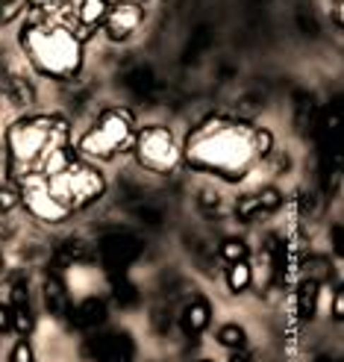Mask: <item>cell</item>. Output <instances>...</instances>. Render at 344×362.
I'll return each mask as SVG.
<instances>
[{
    "instance_id": "1",
    "label": "cell",
    "mask_w": 344,
    "mask_h": 362,
    "mask_svg": "<svg viewBox=\"0 0 344 362\" xmlns=\"http://www.w3.org/2000/svg\"><path fill=\"white\" fill-rule=\"evenodd\" d=\"M189 162L203 171H218L224 177H242L247 171V162L253 153V133H244L239 127H221L201 141H189Z\"/></svg>"
},
{
    "instance_id": "9",
    "label": "cell",
    "mask_w": 344,
    "mask_h": 362,
    "mask_svg": "<svg viewBox=\"0 0 344 362\" xmlns=\"http://www.w3.org/2000/svg\"><path fill=\"white\" fill-rule=\"evenodd\" d=\"M88 354L97 362H133V341L124 333H103L92 339Z\"/></svg>"
},
{
    "instance_id": "7",
    "label": "cell",
    "mask_w": 344,
    "mask_h": 362,
    "mask_svg": "<svg viewBox=\"0 0 344 362\" xmlns=\"http://www.w3.org/2000/svg\"><path fill=\"white\" fill-rule=\"evenodd\" d=\"M138 253H141V245L130 233H112V236H106L100 242V259L109 265L115 274H124L126 265H130Z\"/></svg>"
},
{
    "instance_id": "5",
    "label": "cell",
    "mask_w": 344,
    "mask_h": 362,
    "mask_svg": "<svg viewBox=\"0 0 344 362\" xmlns=\"http://www.w3.org/2000/svg\"><path fill=\"white\" fill-rule=\"evenodd\" d=\"M136 153L141 165L150 171H171L179 159L174 136L165 127H144L136 139Z\"/></svg>"
},
{
    "instance_id": "12",
    "label": "cell",
    "mask_w": 344,
    "mask_h": 362,
    "mask_svg": "<svg viewBox=\"0 0 344 362\" xmlns=\"http://www.w3.org/2000/svg\"><path fill=\"white\" fill-rule=\"evenodd\" d=\"M209 318H212V313H209V303H203V300H194V303H189L186 306V313H183V327L189 330V333H203L206 327H209Z\"/></svg>"
},
{
    "instance_id": "10",
    "label": "cell",
    "mask_w": 344,
    "mask_h": 362,
    "mask_svg": "<svg viewBox=\"0 0 344 362\" xmlns=\"http://www.w3.org/2000/svg\"><path fill=\"white\" fill-rule=\"evenodd\" d=\"M45 303L53 315H65L71 310V295H68V286L59 280V274H47L45 280Z\"/></svg>"
},
{
    "instance_id": "24",
    "label": "cell",
    "mask_w": 344,
    "mask_h": 362,
    "mask_svg": "<svg viewBox=\"0 0 344 362\" xmlns=\"http://www.w3.org/2000/svg\"><path fill=\"white\" fill-rule=\"evenodd\" d=\"M333 315H336V318H341V315H344V298H341V292H336V300H333Z\"/></svg>"
},
{
    "instance_id": "3",
    "label": "cell",
    "mask_w": 344,
    "mask_h": 362,
    "mask_svg": "<svg viewBox=\"0 0 344 362\" xmlns=\"http://www.w3.org/2000/svg\"><path fill=\"white\" fill-rule=\"evenodd\" d=\"M45 183H47L50 194L57 197L68 212L71 209H83V206H88L103 194V177L95 168L77 165V162H71L62 174L45 180Z\"/></svg>"
},
{
    "instance_id": "29",
    "label": "cell",
    "mask_w": 344,
    "mask_h": 362,
    "mask_svg": "<svg viewBox=\"0 0 344 362\" xmlns=\"http://www.w3.org/2000/svg\"><path fill=\"white\" fill-rule=\"evenodd\" d=\"M126 4H141V0H126Z\"/></svg>"
},
{
    "instance_id": "22",
    "label": "cell",
    "mask_w": 344,
    "mask_h": 362,
    "mask_svg": "<svg viewBox=\"0 0 344 362\" xmlns=\"http://www.w3.org/2000/svg\"><path fill=\"white\" fill-rule=\"evenodd\" d=\"M12 362H35L27 341H18V345H15V351H12Z\"/></svg>"
},
{
    "instance_id": "26",
    "label": "cell",
    "mask_w": 344,
    "mask_h": 362,
    "mask_svg": "<svg viewBox=\"0 0 344 362\" xmlns=\"http://www.w3.org/2000/svg\"><path fill=\"white\" fill-rule=\"evenodd\" d=\"M333 247H336V253L341 257V227H336V230H333Z\"/></svg>"
},
{
    "instance_id": "11",
    "label": "cell",
    "mask_w": 344,
    "mask_h": 362,
    "mask_svg": "<svg viewBox=\"0 0 344 362\" xmlns=\"http://www.w3.org/2000/svg\"><path fill=\"white\" fill-rule=\"evenodd\" d=\"M106 318V303L100 298H85L77 310H74V324L77 327H97V324Z\"/></svg>"
},
{
    "instance_id": "8",
    "label": "cell",
    "mask_w": 344,
    "mask_h": 362,
    "mask_svg": "<svg viewBox=\"0 0 344 362\" xmlns=\"http://www.w3.org/2000/svg\"><path fill=\"white\" fill-rule=\"evenodd\" d=\"M141 18H144L141 4H126V0H121V4L109 6V12H106V18H103L106 35H109L112 42H124L126 35L141 24Z\"/></svg>"
},
{
    "instance_id": "19",
    "label": "cell",
    "mask_w": 344,
    "mask_h": 362,
    "mask_svg": "<svg viewBox=\"0 0 344 362\" xmlns=\"http://www.w3.org/2000/svg\"><path fill=\"white\" fill-rule=\"evenodd\" d=\"M18 204H21V192L9 189V186L0 189V212H12Z\"/></svg>"
},
{
    "instance_id": "14",
    "label": "cell",
    "mask_w": 344,
    "mask_h": 362,
    "mask_svg": "<svg viewBox=\"0 0 344 362\" xmlns=\"http://www.w3.org/2000/svg\"><path fill=\"white\" fill-rule=\"evenodd\" d=\"M315 310H318V283L303 280L297 288V313L300 318H312Z\"/></svg>"
},
{
    "instance_id": "21",
    "label": "cell",
    "mask_w": 344,
    "mask_h": 362,
    "mask_svg": "<svg viewBox=\"0 0 344 362\" xmlns=\"http://www.w3.org/2000/svg\"><path fill=\"white\" fill-rule=\"evenodd\" d=\"M12 327H15L18 333H30V330H32V315H30V310H15V313H12Z\"/></svg>"
},
{
    "instance_id": "2",
    "label": "cell",
    "mask_w": 344,
    "mask_h": 362,
    "mask_svg": "<svg viewBox=\"0 0 344 362\" xmlns=\"http://www.w3.org/2000/svg\"><path fill=\"white\" fill-rule=\"evenodd\" d=\"M24 45L32 65L50 77H71L77 74L83 62L80 42L68 27H27Z\"/></svg>"
},
{
    "instance_id": "25",
    "label": "cell",
    "mask_w": 344,
    "mask_h": 362,
    "mask_svg": "<svg viewBox=\"0 0 344 362\" xmlns=\"http://www.w3.org/2000/svg\"><path fill=\"white\" fill-rule=\"evenodd\" d=\"M201 204L203 206H218V194H215V192H203L201 194Z\"/></svg>"
},
{
    "instance_id": "16",
    "label": "cell",
    "mask_w": 344,
    "mask_h": 362,
    "mask_svg": "<svg viewBox=\"0 0 344 362\" xmlns=\"http://www.w3.org/2000/svg\"><path fill=\"white\" fill-rule=\"evenodd\" d=\"M221 259L224 262H247V245L242 239H227L221 245Z\"/></svg>"
},
{
    "instance_id": "23",
    "label": "cell",
    "mask_w": 344,
    "mask_h": 362,
    "mask_svg": "<svg viewBox=\"0 0 344 362\" xmlns=\"http://www.w3.org/2000/svg\"><path fill=\"white\" fill-rule=\"evenodd\" d=\"M9 327H12V313L6 310L4 303H0V333H4V330H9Z\"/></svg>"
},
{
    "instance_id": "27",
    "label": "cell",
    "mask_w": 344,
    "mask_h": 362,
    "mask_svg": "<svg viewBox=\"0 0 344 362\" xmlns=\"http://www.w3.org/2000/svg\"><path fill=\"white\" fill-rule=\"evenodd\" d=\"M35 6H53V4H65V0H32Z\"/></svg>"
},
{
    "instance_id": "4",
    "label": "cell",
    "mask_w": 344,
    "mask_h": 362,
    "mask_svg": "<svg viewBox=\"0 0 344 362\" xmlns=\"http://www.w3.org/2000/svg\"><path fill=\"white\" fill-rule=\"evenodd\" d=\"M133 141V124L126 112H103L95 130L83 136V153H92L100 159L115 156L121 148Z\"/></svg>"
},
{
    "instance_id": "15",
    "label": "cell",
    "mask_w": 344,
    "mask_h": 362,
    "mask_svg": "<svg viewBox=\"0 0 344 362\" xmlns=\"http://www.w3.org/2000/svg\"><path fill=\"white\" fill-rule=\"evenodd\" d=\"M227 283L232 292H244V288L253 283V268L247 262H232L227 271Z\"/></svg>"
},
{
    "instance_id": "6",
    "label": "cell",
    "mask_w": 344,
    "mask_h": 362,
    "mask_svg": "<svg viewBox=\"0 0 344 362\" xmlns=\"http://www.w3.org/2000/svg\"><path fill=\"white\" fill-rule=\"evenodd\" d=\"M21 183H24L21 201L27 204V209H30L32 215H39V218H45V221H62L65 215H68V209L57 201V197L50 194V189H47V183H45V177H39V174H27Z\"/></svg>"
},
{
    "instance_id": "28",
    "label": "cell",
    "mask_w": 344,
    "mask_h": 362,
    "mask_svg": "<svg viewBox=\"0 0 344 362\" xmlns=\"http://www.w3.org/2000/svg\"><path fill=\"white\" fill-rule=\"evenodd\" d=\"M230 362H250L244 354H235V356H230Z\"/></svg>"
},
{
    "instance_id": "20",
    "label": "cell",
    "mask_w": 344,
    "mask_h": 362,
    "mask_svg": "<svg viewBox=\"0 0 344 362\" xmlns=\"http://www.w3.org/2000/svg\"><path fill=\"white\" fill-rule=\"evenodd\" d=\"M112 288H115V298H118L121 303H130V300L136 298V288H133V283H126L121 274L115 277V286H112Z\"/></svg>"
},
{
    "instance_id": "18",
    "label": "cell",
    "mask_w": 344,
    "mask_h": 362,
    "mask_svg": "<svg viewBox=\"0 0 344 362\" xmlns=\"http://www.w3.org/2000/svg\"><path fill=\"white\" fill-rule=\"evenodd\" d=\"M130 86L136 88L138 95H148L150 88L156 86V80H153V74H150L148 68H141V71H133V77H130Z\"/></svg>"
},
{
    "instance_id": "17",
    "label": "cell",
    "mask_w": 344,
    "mask_h": 362,
    "mask_svg": "<svg viewBox=\"0 0 344 362\" xmlns=\"http://www.w3.org/2000/svg\"><path fill=\"white\" fill-rule=\"evenodd\" d=\"M218 341L224 348H242L244 345V330L239 324H224L221 333H218Z\"/></svg>"
},
{
    "instance_id": "13",
    "label": "cell",
    "mask_w": 344,
    "mask_h": 362,
    "mask_svg": "<svg viewBox=\"0 0 344 362\" xmlns=\"http://www.w3.org/2000/svg\"><path fill=\"white\" fill-rule=\"evenodd\" d=\"M106 12H109V6H106L103 0H80V9H77L80 27H85V33L95 30L103 21V18H106Z\"/></svg>"
}]
</instances>
